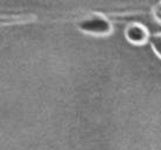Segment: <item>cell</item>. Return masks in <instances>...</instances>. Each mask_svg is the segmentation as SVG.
<instances>
[{
	"mask_svg": "<svg viewBox=\"0 0 161 150\" xmlns=\"http://www.w3.org/2000/svg\"><path fill=\"white\" fill-rule=\"evenodd\" d=\"M79 29L94 35H107L113 31L111 21L103 14L94 12L80 19L77 22Z\"/></svg>",
	"mask_w": 161,
	"mask_h": 150,
	"instance_id": "cell-1",
	"label": "cell"
},
{
	"mask_svg": "<svg viewBox=\"0 0 161 150\" xmlns=\"http://www.w3.org/2000/svg\"><path fill=\"white\" fill-rule=\"evenodd\" d=\"M125 36L131 43L141 45L149 38V33L145 25L139 23H132L127 27Z\"/></svg>",
	"mask_w": 161,
	"mask_h": 150,
	"instance_id": "cell-2",
	"label": "cell"
},
{
	"mask_svg": "<svg viewBox=\"0 0 161 150\" xmlns=\"http://www.w3.org/2000/svg\"><path fill=\"white\" fill-rule=\"evenodd\" d=\"M150 42L155 52L161 57V33H157L150 37Z\"/></svg>",
	"mask_w": 161,
	"mask_h": 150,
	"instance_id": "cell-3",
	"label": "cell"
}]
</instances>
